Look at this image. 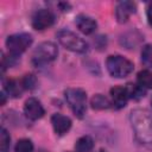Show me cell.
Returning <instances> with one entry per match:
<instances>
[{
  "mask_svg": "<svg viewBox=\"0 0 152 152\" xmlns=\"http://www.w3.org/2000/svg\"><path fill=\"white\" fill-rule=\"evenodd\" d=\"M129 121L137 139L142 144H152V114L145 108L131 112Z\"/></svg>",
  "mask_w": 152,
  "mask_h": 152,
  "instance_id": "obj_1",
  "label": "cell"
},
{
  "mask_svg": "<svg viewBox=\"0 0 152 152\" xmlns=\"http://www.w3.org/2000/svg\"><path fill=\"white\" fill-rule=\"evenodd\" d=\"M64 97L72 113L82 119L87 109V93L82 88H68L64 91Z\"/></svg>",
  "mask_w": 152,
  "mask_h": 152,
  "instance_id": "obj_2",
  "label": "cell"
},
{
  "mask_svg": "<svg viewBox=\"0 0 152 152\" xmlns=\"http://www.w3.org/2000/svg\"><path fill=\"white\" fill-rule=\"evenodd\" d=\"M106 66H107L109 75L115 78H124L128 76L134 69L133 63L126 57L120 56V55L108 56L106 61Z\"/></svg>",
  "mask_w": 152,
  "mask_h": 152,
  "instance_id": "obj_3",
  "label": "cell"
},
{
  "mask_svg": "<svg viewBox=\"0 0 152 152\" xmlns=\"http://www.w3.org/2000/svg\"><path fill=\"white\" fill-rule=\"evenodd\" d=\"M59 44L64 46L66 50L77 52V53H84L88 51V43L69 30H61L56 34Z\"/></svg>",
  "mask_w": 152,
  "mask_h": 152,
  "instance_id": "obj_4",
  "label": "cell"
},
{
  "mask_svg": "<svg viewBox=\"0 0 152 152\" xmlns=\"http://www.w3.org/2000/svg\"><path fill=\"white\" fill-rule=\"evenodd\" d=\"M57 46L52 42H43L34 49L31 62L36 66H42L55 61L57 58Z\"/></svg>",
  "mask_w": 152,
  "mask_h": 152,
  "instance_id": "obj_5",
  "label": "cell"
},
{
  "mask_svg": "<svg viewBox=\"0 0 152 152\" xmlns=\"http://www.w3.org/2000/svg\"><path fill=\"white\" fill-rule=\"evenodd\" d=\"M32 40L33 39L30 33H15L7 37L6 46L11 55L19 56L31 46Z\"/></svg>",
  "mask_w": 152,
  "mask_h": 152,
  "instance_id": "obj_6",
  "label": "cell"
},
{
  "mask_svg": "<svg viewBox=\"0 0 152 152\" xmlns=\"http://www.w3.org/2000/svg\"><path fill=\"white\" fill-rule=\"evenodd\" d=\"M53 23H55V14L48 8L38 10L32 17V27L38 31L50 27Z\"/></svg>",
  "mask_w": 152,
  "mask_h": 152,
  "instance_id": "obj_7",
  "label": "cell"
},
{
  "mask_svg": "<svg viewBox=\"0 0 152 152\" xmlns=\"http://www.w3.org/2000/svg\"><path fill=\"white\" fill-rule=\"evenodd\" d=\"M24 113L30 120H38L45 114V110L39 100H37L36 97H30L25 101Z\"/></svg>",
  "mask_w": 152,
  "mask_h": 152,
  "instance_id": "obj_8",
  "label": "cell"
},
{
  "mask_svg": "<svg viewBox=\"0 0 152 152\" xmlns=\"http://www.w3.org/2000/svg\"><path fill=\"white\" fill-rule=\"evenodd\" d=\"M51 124H52L53 131L57 135H64L71 128L70 118H68L65 115H62L59 113H56L51 116Z\"/></svg>",
  "mask_w": 152,
  "mask_h": 152,
  "instance_id": "obj_9",
  "label": "cell"
},
{
  "mask_svg": "<svg viewBox=\"0 0 152 152\" xmlns=\"http://www.w3.org/2000/svg\"><path fill=\"white\" fill-rule=\"evenodd\" d=\"M135 4L132 1H121L118 4L116 10H115V15L119 23H126L131 14L135 13Z\"/></svg>",
  "mask_w": 152,
  "mask_h": 152,
  "instance_id": "obj_10",
  "label": "cell"
},
{
  "mask_svg": "<svg viewBox=\"0 0 152 152\" xmlns=\"http://www.w3.org/2000/svg\"><path fill=\"white\" fill-rule=\"evenodd\" d=\"M110 96H112V104L115 108L125 107L129 99L126 87H120V86L113 87L110 89Z\"/></svg>",
  "mask_w": 152,
  "mask_h": 152,
  "instance_id": "obj_11",
  "label": "cell"
},
{
  "mask_svg": "<svg viewBox=\"0 0 152 152\" xmlns=\"http://www.w3.org/2000/svg\"><path fill=\"white\" fill-rule=\"evenodd\" d=\"M75 24H76L77 28L82 33H84V34L93 33L96 30V27H97L96 21L91 17H88V15H84V14L77 15L76 17V20H75Z\"/></svg>",
  "mask_w": 152,
  "mask_h": 152,
  "instance_id": "obj_12",
  "label": "cell"
},
{
  "mask_svg": "<svg viewBox=\"0 0 152 152\" xmlns=\"http://www.w3.org/2000/svg\"><path fill=\"white\" fill-rule=\"evenodd\" d=\"M90 104H91V108L96 109V110L108 109V108H110L113 106L112 102L106 96H103L102 94H95L90 100Z\"/></svg>",
  "mask_w": 152,
  "mask_h": 152,
  "instance_id": "obj_13",
  "label": "cell"
},
{
  "mask_svg": "<svg viewBox=\"0 0 152 152\" xmlns=\"http://www.w3.org/2000/svg\"><path fill=\"white\" fill-rule=\"evenodd\" d=\"M94 147V140L89 135H83L75 142L76 152H90Z\"/></svg>",
  "mask_w": 152,
  "mask_h": 152,
  "instance_id": "obj_14",
  "label": "cell"
},
{
  "mask_svg": "<svg viewBox=\"0 0 152 152\" xmlns=\"http://www.w3.org/2000/svg\"><path fill=\"white\" fill-rule=\"evenodd\" d=\"M137 83L144 89H152V71L141 70L138 72Z\"/></svg>",
  "mask_w": 152,
  "mask_h": 152,
  "instance_id": "obj_15",
  "label": "cell"
},
{
  "mask_svg": "<svg viewBox=\"0 0 152 152\" xmlns=\"http://www.w3.org/2000/svg\"><path fill=\"white\" fill-rule=\"evenodd\" d=\"M127 93L129 99H134V100H139L145 95V89L141 88L139 84H132V83H127L126 86Z\"/></svg>",
  "mask_w": 152,
  "mask_h": 152,
  "instance_id": "obj_16",
  "label": "cell"
},
{
  "mask_svg": "<svg viewBox=\"0 0 152 152\" xmlns=\"http://www.w3.org/2000/svg\"><path fill=\"white\" fill-rule=\"evenodd\" d=\"M4 88L5 90L13 97H18L20 96L21 94V89H20V86L13 81V80H7V81H4Z\"/></svg>",
  "mask_w": 152,
  "mask_h": 152,
  "instance_id": "obj_17",
  "label": "cell"
},
{
  "mask_svg": "<svg viewBox=\"0 0 152 152\" xmlns=\"http://www.w3.org/2000/svg\"><path fill=\"white\" fill-rule=\"evenodd\" d=\"M11 144V138L8 132L2 127L0 129V152H8Z\"/></svg>",
  "mask_w": 152,
  "mask_h": 152,
  "instance_id": "obj_18",
  "label": "cell"
},
{
  "mask_svg": "<svg viewBox=\"0 0 152 152\" xmlns=\"http://www.w3.org/2000/svg\"><path fill=\"white\" fill-rule=\"evenodd\" d=\"M33 151V144L30 139H20L15 144L14 152H32Z\"/></svg>",
  "mask_w": 152,
  "mask_h": 152,
  "instance_id": "obj_19",
  "label": "cell"
},
{
  "mask_svg": "<svg viewBox=\"0 0 152 152\" xmlns=\"http://www.w3.org/2000/svg\"><path fill=\"white\" fill-rule=\"evenodd\" d=\"M141 61L146 66L152 68V44H146L142 48V50H141Z\"/></svg>",
  "mask_w": 152,
  "mask_h": 152,
  "instance_id": "obj_20",
  "label": "cell"
},
{
  "mask_svg": "<svg viewBox=\"0 0 152 152\" xmlns=\"http://www.w3.org/2000/svg\"><path fill=\"white\" fill-rule=\"evenodd\" d=\"M36 86V78L33 77V75H26L23 80V87L27 88V89H32Z\"/></svg>",
  "mask_w": 152,
  "mask_h": 152,
  "instance_id": "obj_21",
  "label": "cell"
},
{
  "mask_svg": "<svg viewBox=\"0 0 152 152\" xmlns=\"http://www.w3.org/2000/svg\"><path fill=\"white\" fill-rule=\"evenodd\" d=\"M146 15H147V21H148V24L152 26V2H151V4L148 5V7H147Z\"/></svg>",
  "mask_w": 152,
  "mask_h": 152,
  "instance_id": "obj_22",
  "label": "cell"
},
{
  "mask_svg": "<svg viewBox=\"0 0 152 152\" xmlns=\"http://www.w3.org/2000/svg\"><path fill=\"white\" fill-rule=\"evenodd\" d=\"M151 106H152V100H151Z\"/></svg>",
  "mask_w": 152,
  "mask_h": 152,
  "instance_id": "obj_23",
  "label": "cell"
}]
</instances>
